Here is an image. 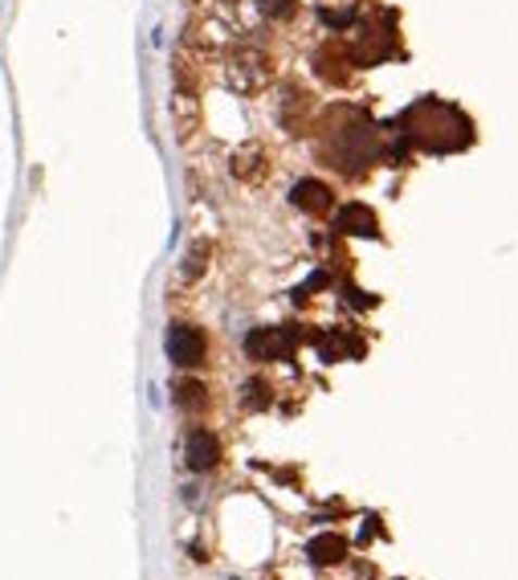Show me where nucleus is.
<instances>
[{"mask_svg":"<svg viewBox=\"0 0 518 580\" xmlns=\"http://www.w3.org/2000/svg\"><path fill=\"white\" fill-rule=\"evenodd\" d=\"M185 450H188V466H192V470H213L220 462V442H217V433H209V429H192Z\"/></svg>","mask_w":518,"mask_h":580,"instance_id":"2","label":"nucleus"},{"mask_svg":"<svg viewBox=\"0 0 518 580\" xmlns=\"http://www.w3.org/2000/svg\"><path fill=\"white\" fill-rule=\"evenodd\" d=\"M294 201H299V205H306V209H327V205H331V188L311 185V180H306V185H299Z\"/></svg>","mask_w":518,"mask_h":580,"instance_id":"3","label":"nucleus"},{"mask_svg":"<svg viewBox=\"0 0 518 580\" xmlns=\"http://www.w3.org/2000/svg\"><path fill=\"white\" fill-rule=\"evenodd\" d=\"M167 356L176 360L180 368H197V364H204V356H209V340H204L201 327L172 324V331H167Z\"/></svg>","mask_w":518,"mask_h":580,"instance_id":"1","label":"nucleus"},{"mask_svg":"<svg viewBox=\"0 0 518 580\" xmlns=\"http://www.w3.org/2000/svg\"><path fill=\"white\" fill-rule=\"evenodd\" d=\"M176 401H180L185 409H201V405H204V384H197V380H180V384H176Z\"/></svg>","mask_w":518,"mask_h":580,"instance_id":"4","label":"nucleus"}]
</instances>
